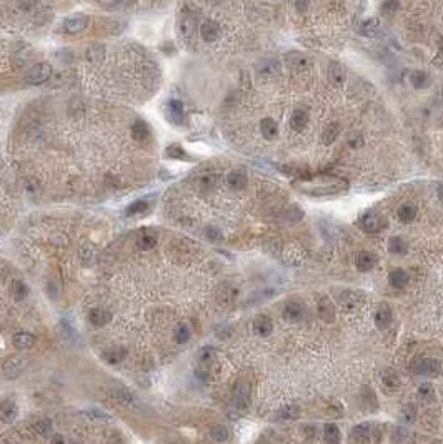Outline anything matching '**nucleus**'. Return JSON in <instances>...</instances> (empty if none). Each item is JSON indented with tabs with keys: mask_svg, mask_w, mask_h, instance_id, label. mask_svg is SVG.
Returning a JSON list of instances; mask_svg holds the SVG:
<instances>
[{
	"mask_svg": "<svg viewBox=\"0 0 443 444\" xmlns=\"http://www.w3.org/2000/svg\"><path fill=\"white\" fill-rule=\"evenodd\" d=\"M411 373L416 376H428V378H436L441 374V363L435 358L416 356L410 364Z\"/></svg>",
	"mask_w": 443,
	"mask_h": 444,
	"instance_id": "obj_1",
	"label": "nucleus"
},
{
	"mask_svg": "<svg viewBox=\"0 0 443 444\" xmlns=\"http://www.w3.org/2000/svg\"><path fill=\"white\" fill-rule=\"evenodd\" d=\"M360 227L367 233H380L387 228V220L378 211H367L360 218Z\"/></svg>",
	"mask_w": 443,
	"mask_h": 444,
	"instance_id": "obj_2",
	"label": "nucleus"
},
{
	"mask_svg": "<svg viewBox=\"0 0 443 444\" xmlns=\"http://www.w3.org/2000/svg\"><path fill=\"white\" fill-rule=\"evenodd\" d=\"M50 75H52V67L42 62V64H35L32 69L25 74V82L30 83V85H39V83H44L49 80Z\"/></svg>",
	"mask_w": 443,
	"mask_h": 444,
	"instance_id": "obj_3",
	"label": "nucleus"
},
{
	"mask_svg": "<svg viewBox=\"0 0 443 444\" xmlns=\"http://www.w3.org/2000/svg\"><path fill=\"white\" fill-rule=\"evenodd\" d=\"M27 363H29V359L24 358V356L9 358L4 364V374L10 379L17 378V376H20L25 371V368H27Z\"/></svg>",
	"mask_w": 443,
	"mask_h": 444,
	"instance_id": "obj_4",
	"label": "nucleus"
},
{
	"mask_svg": "<svg viewBox=\"0 0 443 444\" xmlns=\"http://www.w3.org/2000/svg\"><path fill=\"white\" fill-rule=\"evenodd\" d=\"M88 27V17L83 14H75L70 15L64 20V29L67 34H79L82 30Z\"/></svg>",
	"mask_w": 443,
	"mask_h": 444,
	"instance_id": "obj_5",
	"label": "nucleus"
},
{
	"mask_svg": "<svg viewBox=\"0 0 443 444\" xmlns=\"http://www.w3.org/2000/svg\"><path fill=\"white\" fill-rule=\"evenodd\" d=\"M167 117L172 123L175 125H182L185 120V113H184V105L179 100H170L167 103Z\"/></svg>",
	"mask_w": 443,
	"mask_h": 444,
	"instance_id": "obj_6",
	"label": "nucleus"
},
{
	"mask_svg": "<svg viewBox=\"0 0 443 444\" xmlns=\"http://www.w3.org/2000/svg\"><path fill=\"white\" fill-rule=\"evenodd\" d=\"M392 323V310H390L388 305H378L377 311H375V325H377L378 330H387Z\"/></svg>",
	"mask_w": 443,
	"mask_h": 444,
	"instance_id": "obj_7",
	"label": "nucleus"
},
{
	"mask_svg": "<svg viewBox=\"0 0 443 444\" xmlns=\"http://www.w3.org/2000/svg\"><path fill=\"white\" fill-rule=\"evenodd\" d=\"M317 310H319V316L322 321L325 323H332L333 320H335V306H333V303L328 300V298H320L319 300V305H317Z\"/></svg>",
	"mask_w": 443,
	"mask_h": 444,
	"instance_id": "obj_8",
	"label": "nucleus"
},
{
	"mask_svg": "<svg viewBox=\"0 0 443 444\" xmlns=\"http://www.w3.org/2000/svg\"><path fill=\"white\" fill-rule=\"evenodd\" d=\"M305 315V308L300 301H288L283 308V316L290 321H300Z\"/></svg>",
	"mask_w": 443,
	"mask_h": 444,
	"instance_id": "obj_9",
	"label": "nucleus"
},
{
	"mask_svg": "<svg viewBox=\"0 0 443 444\" xmlns=\"http://www.w3.org/2000/svg\"><path fill=\"white\" fill-rule=\"evenodd\" d=\"M200 35L205 42H215L220 37V27L213 20H207L200 25Z\"/></svg>",
	"mask_w": 443,
	"mask_h": 444,
	"instance_id": "obj_10",
	"label": "nucleus"
},
{
	"mask_svg": "<svg viewBox=\"0 0 443 444\" xmlns=\"http://www.w3.org/2000/svg\"><path fill=\"white\" fill-rule=\"evenodd\" d=\"M408 281H410V276H408V273H406L403 268H395V270L390 271L388 283L392 285L393 288L402 290V288H405L406 285H408Z\"/></svg>",
	"mask_w": 443,
	"mask_h": 444,
	"instance_id": "obj_11",
	"label": "nucleus"
},
{
	"mask_svg": "<svg viewBox=\"0 0 443 444\" xmlns=\"http://www.w3.org/2000/svg\"><path fill=\"white\" fill-rule=\"evenodd\" d=\"M253 331L258 334V336H268L270 333L273 331V323L267 315H258L253 321Z\"/></svg>",
	"mask_w": 443,
	"mask_h": 444,
	"instance_id": "obj_12",
	"label": "nucleus"
},
{
	"mask_svg": "<svg viewBox=\"0 0 443 444\" xmlns=\"http://www.w3.org/2000/svg\"><path fill=\"white\" fill-rule=\"evenodd\" d=\"M338 135H340V123L330 122L322 132V143L325 145V147H330V145L337 142Z\"/></svg>",
	"mask_w": 443,
	"mask_h": 444,
	"instance_id": "obj_13",
	"label": "nucleus"
},
{
	"mask_svg": "<svg viewBox=\"0 0 443 444\" xmlns=\"http://www.w3.org/2000/svg\"><path fill=\"white\" fill-rule=\"evenodd\" d=\"M307 125H309V113H307L305 110H302V108H297L290 117L291 130H295V132H304V130L307 128Z\"/></svg>",
	"mask_w": 443,
	"mask_h": 444,
	"instance_id": "obj_14",
	"label": "nucleus"
},
{
	"mask_svg": "<svg viewBox=\"0 0 443 444\" xmlns=\"http://www.w3.org/2000/svg\"><path fill=\"white\" fill-rule=\"evenodd\" d=\"M377 265V257L372 252H360L355 258V266L360 271H370Z\"/></svg>",
	"mask_w": 443,
	"mask_h": 444,
	"instance_id": "obj_15",
	"label": "nucleus"
},
{
	"mask_svg": "<svg viewBox=\"0 0 443 444\" xmlns=\"http://www.w3.org/2000/svg\"><path fill=\"white\" fill-rule=\"evenodd\" d=\"M382 383L385 388L388 389H398L400 384H402V379H400V374L392 368H387L382 371Z\"/></svg>",
	"mask_w": 443,
	"mask_h": 444,
	"instance_id": "obj_16",
	"label": "nucleus"
},
{
	"mask_svg": "<svg viewBox=\"0 0 443 444\" xmlns=\"http://www.w3.org/2000/svg\"><path fill=\"white\" fill-rule=\"evenodd\" d=\"M328 80L332 82V85L340 87L343 82H345V69L340 64H335L332 62L330 67H328Z\"/></svg>",
	"mask_w": 443,
	"mask_h": 444,
	"instance_id": "obj_17",
	"label": "nucleus"
},
{
	"mask_svg": "<svg viewBox=\"0 0 443 444\" xmlns=\"http://www.w3.org/2000/svg\"><path fill=\"white\" fill-rule=\"evenodd\" d=\"M17 412H19V409H17V406H15V403H12V401H5V403L0 404V421L10 424V422L15 421Z\"/></svg>",
	"mask_w": 443,
	"mask_h": 444,
	"instance_id": "obj_18",
	"label": "nucleus"
},
{
	"mask_svg": "<svg viewBox=\"0 0 443 444\" xmlns=\"http://www.w3.org/2000/svg\"><path fill=\"white\" fill-rule=\"evenodd\" d=\"M227 183H228V186L232 188V190L240 191V190H243L245 186H247V175H245L243 171H238V170L230 171L228 176H227Z\"/></svg>",
	"mask_w": 443,
	"mask_h": 444,
	"instance_id": "obj_19",
	"label": "nucleus"
},
{
	"mask_svg": "<svg viewBox=\"0 0 443 444\" xmlns=\"http://www.w3.org/2000/svg\"><path fill=\"white\" fill-rule=\"evenodd\" d=\"M378 30H380V22H378V19H375V17L365 19L360 24V34L363 35V37H370V39L377 37Z\"/></svg>",
	"mask_w": 443,
	"mask_h": 444,
	"instance_id": "obj_20",
	"label": "nucleus"
},
{
	"mask_svg": "<svg viewBox=\"0 0 443 444\" xmlns=\"http://www.w3.org/2000/svg\"><path fill=\"white\" fill-rule=\"evenodd\" d=\"M260 132L267 140H273L278 137V125L273 118H263L260 122Z\"/></svg>",
	"mask_w": 443,
	"mask_h": 444,
	"instance_id": "obj_21",
	"label": "nucleus"
},
{
	"mask_svg": "<svg viewBox=\"0 0 443 444\" xmlns=\"http://www.w3.org/2000/svg\"><path fill=\"white\" fill-rule=\"evenodd\" d=\"M110 320H112V315L108 311L102 310V308H95V310H92L90 315H88V321L95 326H105L107 323H110Z\"/></svg>",
	"mask_w": 443,
	"mask_h": 444,
	"instance_id": "obj_22",
	"label": "nucleus"
},
{
	"mask_svg": "<svg viewBox=\"0 0 443 444\" xmlns=\"http://www.w3.org/2000/svg\"><path fill=\"white\" fill-rule=\"evenodd\" d=\"M373 427L372 424H368V422H365V424H358L353 427L352 431V437L358 442H363V441H372V437H370V434H372Z\"/></svg>",
	"mask_w": 443,
	"mask_h": 444,
	"instance_id": "obj_23",
	"label": "nucleus"
},
{
	"mask_svg": "<svg viewBox=\"0 0 443 444\" xmlns=\"http://www.w3.org/2000/svg\"><path fill=\"white\" fill-rule=\"evenodd\" d=\"M397 216H398L400 221L411 223L416 218V208H415V205H411V203H405V205H402L397 210Z\"/></svg>",
	"mask_w": 443,
	"mask_h": 444,
	"instance_id": "obj_24",
	"label": "nucleus"
},
{
	"mask_svg": "<svg viewBox=\"0 0 443 444\" xmlns=\"http://www.w3.org/2000/svg\"><path fill=\"white\" fill-rule=\"evenodd\" d=\"M35 344V336L30 333H17L14 336V346L19 349H29Z\"/></svg>",
	"mask_w": 443,
	"mask_h": 444,
	"instance_id": "obj_25",
	"label": "nucleus"
},
{
	"mask_svg": "<svg viewBox=\"0 0 443 444\" xmlns=\"http://www.w3.org/2000/svg\"><path fill=\"white\" fill-rule=\"evenodd\" d=\"M288 64L293 70H307L310 67V60L304 54H300V52H293L288 59Z\"/></svg>",
	"mask_w": 443,
	"mask_h": 444,
	"instance_id": "obj_26",
	"label": "nucleus"
},
{
	"mask_svg": "<svg viewBox=\"0 0 443 444\" xmlns=\"http://www.w3.org/2000/svg\"><path fill=\"white\" fill-rule=\"evenodd\" d=\"M149 135H150L149 125L145 123L143 120H137L132 127V137L137 140V142H143V140L149 138Z\"/></svg>",
	"mask_w": 443,
	"mask_h": 444,
	"instance_id": "obj_27",
	"label": "nucleus"
},
{
	"mask_svg": "<svg viewBox=\"0 0 443 444\" xmlns=\"http://www.w3.org/2000/svg\"><path fill=\"white\" fill-rule=\"evenodd\" d=\"M410 82L415 88H426L430 85V77L423 70H415V72H411Z\"/></svg>",
	"mask_w": 443,
	"mask_h": 444,
	"instance_id": "obj_28",
	"label": "nucleus"
},
{
	"mask_svg": "<svg viewBox=\"0 0 443 444\" xmlns=\"http://www.w3.org/2000/svg\"><path fill=\"white\" fill-rule=\"evenodd\" d=\"M125 354H127V353H125L123 348L115 346V348L107 349V351L103 353V359H105L107 363H110V364H118V363L123 361Z\"/></svg>",
	"mask_w": 443,
	"mask_h": 444,
	"instance_id": "obj_29",
	"label": "nucleus"
},
{
	"mask_svg": "<svg viewBox=\"0 0 443 444\" xmlns=\"http://www.w3.org/2000/svg\"><path fill=\"white\" fill-rule=\"evenodd\" d=\"M323 437L330 444H335L340 441V429H338V426L333 424V422H327V424L323 426Z\"/></svg>",
	"mask_w": 443,
	"mask_h": 444,
	"instance_id": "obj_30",
	"label": "nucleus"
},
{
	"mask_svg": "<svg viewBox=\"0 0 443 444\" xmlns=\"http://www.w3.org/2000/svg\"><path fill=\"white\" fill-rule=\"evenodd\" d=\"M88 62H102L105 59V47L103 45H92L87 50Z\"/></svg>",
	"mask_w": 443,
	"mask_h": 444,
	"instance_id": "obj_31",
	"label": "nucleus"
},
{
	"mask_svg": "<svg viewBox=\"0 0 443 444\" xmlns=\"http://www.w3.org/2000/svg\"><path fill=\"white\" fill-rule=\"evenodd\" d=\"M248 396H250V393H248V386L247 384H238L237 386V389H235V403H237V406H240V407H245L248 404Z\"/></svg>",
	"mask_w": 443,
	"mask_h": 444,
	"instance_id": "obj_32",
	"label": "nucleus"
},
{
	"mask_svg": "<svg viewBox=\"0 0 443 444\" xmlns=\"http://www.w3.org/2000/svg\"><path fill=\"white\" fill-rule=\"evenodd\" d=\"M362 399H363V404L368 406V409L373 411V409H377V407H378L377 396H375V393L368 388V386H365V388L362 389Z\"/></svg>",
	"mask_w": 443,
	"mask_h": 444,
	"instance_id": "obj_33",
	"label": "nucleus"
},
{
	"mask_svg": "<svg viewBox=\"0 0 443 444\" xmlns=\"http://www.w3.org/2000/svg\"><path fill=\"white\" fill-rule=\"evenodd\" d=\"M110 394L115 398L117 401H120V403L123 404H130L133 401V396L130 394V391H127L125 388H122V386H117V388H113L110 391Z\"/></svg>",
	"mask_w": 443,
	"mask_h": 444,
	"instance_id": "obj_34",
	"label": "nucleus"
},
{
	"mask_svg": "<svg viewBox=\"0 0 443 444\" xmlns=\"http://www.w3.org/2000/svg\"><path fill=\"white\" fill-rule=\"evenodd\" d=\"M406 250V243L403 242V238L400 237H392L388 240V252L393 255H402Z\"/></svg>",
	"mask_w": 443,
	"mask_h": 444,
	"instance_id": "obj_35",
	"label": "nucleus"
},
{
	"mask_svg": "<svg viewBox=\"0 0 443 444\" xmlns=\"http://www.w3.org/2000/svg\"><path fill=\"white\" fill-rule=\"evenodd\" d=\"M132 2H133V0H98L100 7L107 9V10H118V9H123V7H127V5H130Z\"/></svg>",
	"mask_w": 443,
	"mask_h": 444,
	"instance_id": "obj_36",
	"label": "nucleus"
},
{
	"mask_svg": "<svg viewBox=\"0 0 443 444\" xmlns=\"http://www.w3.org/2000/svg\"><path fill=\"white\" fill-rule=\"evenodd\" d=\"M210 437L217 442L227 441L228 439V429L225 426H220V424L213 426V427H210Z\"/></svg>",
	"mask_w": 443,
	"mask_h": 444,
	"instance_id": "obj_37",
	"label": "nucleus"
},
{
	"mask_svg": "<svg viewBox=\"0 0 443 444\" xmlns=\"http://www.w3.org/2000/svg\"><path fill=\"white\" fill-rule=\"evenodd\" d=\"M416 416H418V411H416V406L415 404H405L403 409H402V419L405 422H408V424H411V422L416 421Z\"/></svg>",
	"mask_w": 443,
	"mask_h": 444,
	"instance_id": "obj_38",
	"label": "nucleus"
},
{
	"mask_svg": "<svg viewBox=\"0 0 443 444\" xmlns=\"http://www.w3.org/2000/svg\"><path fill=\"white\" fill-rule=\"evenodd\" d=\"M52 429H54V426H52V422L49 419H42V421H37L34 424V431L37 432V434L44 436V437L50 436Z\"/></svg>",
	"mask_w": 443,
	"mask_h": 444,
	"instance_id": "obj_39",
	"label": "nucleus"
},
{
	"mask_svg": "<svg viewBox=\"0 0 443 444\" xmlns=\"http://www.w3.org/2000/svg\"><path fill=\"white\" fill-rule=\"evenodd\" d=\"M10 295H12L15 301L24 300L25 295H27V286H25L22 281H15V283L12 285V288H10Z\"/></svg>",
	"mask_w": 443,
	"mask_h": 444,
	"instance_id": "obj_40",
	"label": "nucleus"
},
{
	"mask_svg": "<svg viewBox=\"0 0 443 444\" xmlns=\"http://www.w3.org/2000/svg\"><path fill=\"white\" fill-rule=\"evenodd\" d=\"M190 339V330H189V326L187 325H179L175 328V341L177 343H180V344H184V343H187Z\"/></svg>",
	"mask_w": 443,
	"mask_h": 444,
	"instance_id": "obj_41",
	"label": "nucleus"
},
{
	"mask_svg": "<svg viewBox=\"0 0 443 444\" xmlns=\"http://www.w3.org/2000/svg\"><path fill=\"white\" fill-rule=\"evenodd\" d=\"M215 186V176H202V178L199 180V190L207 193V191H212V188Z\"/></svg>",
	"mask_w": 443,
	"mask_h": 444,
	"instance_id": "obj_42",
	"label": "nucleus"
},
{
	"mask_svg": "<svg viewBox=\"0 0 443 444\" xmlns=\"http://www.w3.org/2000/svg\"><path fill=\"white\" fill-rule=\"evenodd\" d=\"M147 210V201H135L127 208V215H140Z\"/></svg>",
	"mask_w": 443,
	"mask_h": 444,
	"instance_id": "obj_43",
	"label": "nucleus"
},
{
	"mask_svg": "<svg viewBox=\"0 0 443 444\" xmlns=\"http://www.w3.org/2000/svg\"><path fill=\"white\" fill-rule=\"evenodd\" d=\"M297 416H299V409L295 406H286L278 412L280 419H295Z\"/></svg>",
	"mask_w": 443,
	"mask_h": 444,
	"instance_id": "obj_44",
	"label": "nucleus"
},
{
	"mask_svg": "<svg viewBox=\"0 0 443 444\" xmlns=\"http://www.w3.org/2000/svg\"><path fill=\"white\" fill-rule=\"evenodd\" d=\"M398 10V0H385L382 5V14L393 15Z\"/></svg>",
	"mask_w": 443,
	"mask_h": 444,
	"instance_id": "obj_45",
	"label": "nucleus"
},
{
	"mask_svg": "<svg viewBox=\"0 0 443 444\" xmlns=\"http://www.w3.org/2000/svg\"><path fill=\"white\" fill-rule=\"evenodd\" d=\"M167 156H169V158H180V160L187 158L185 151L182 150L179 145H172V147L167 148Z\"/></svg>",
	"mask_w": 443,
	"mask_h": 444,
	"instance_id": "obj_46",
	"label": "nucleus"
},
{
	"mask_svg": "<svg viewBox=\"0 0 443 444\" xmlns=\"http://www.w3.org/2000/svg\"><path fill=\"white\" fill-rule=\"evenodd\" d=\"M348 145L352 148H360L363 145V135L360 132H353L348 135Z\"/></svg>",
	"mask_w": 443,
	"mask_h": 444,
	"instance_id": "obj_47",
	"label": "nucleus"
},
{
	"mask_svg": "<svg viewBox=\"0 0 443 444\" xmlns=\"http://www.w3.org/2000/svg\"><path fill=\"white\" fill-rule=\"evenodd\" d=\"M154 245H155V237H152V235H147V233H145L143 237H140V238H138V247L142 248V250H150V248H154Z\"/></svg>",
	"mask_w": 443,
	"mask_h": 444,
	"instance_id": "obj_48",
	"label": "nucleus"
},
{
	"mask_svg": "<svg viewBox=\"0 0 443 444\" xmlns=\"http://www.w3.org/2000/svg\"><path fill=\"white\" fill-rule=\"evenodd\" d=\"M418 394L421 396V398H431V396H433V386H431L430 383H423V384H420V388H418Z\"/></svg>",
	"mask_w": 443,
	"mask_h": 444,
	"instance_id": "obj_49",
	"label": "nucleus"
},
{
	"mask_svg": "<svg viewBox=\"0 0 443 444\" xmlns=\"http://www.w3.org/2000/svg\"><path fill=\"white\" fill-rule=\"evenodd\" d=\"M205 235L210 240H213V242H217V240H222V233H220V230L218 228H215V227H207V232H205Z\"/></svg>",
	"mask_w": 443,
	"mask_h": 444,
	"instance_id": "obj_50",
	"label": "nucleus"
},
{
	"mask_svg": "<svg viewBox=\"0 0 443 444\" xmlns=\"http://www.w3.org/2000/svg\"><path fill=\"white\" fill-rule=\"evenodd\" d=\"M295 7L300 12H305L307 7H309V0H295Z\"/></svg>",
	"mask_w": 443,
	"mask_h": 444,
	"instance_id": "obj_51",
	"label": "nucleus"
},
{
	"mask_svg": "<svg viewBox=\"0 0 443 444\" xmlns=\"http://www.w3.org/2000/svg\"><path fill=\"white\" fill-rule=\"evenodd\" d=\"M438 198H440V201L443 203V185L438 186Z\"/></svg>",
	"mask_w": 443,
	"mask_h": 444,
	"instance_id": "obj_52",
	"label": "nucleus"
},
{
	"mask_svg": "<svg viewBox=\"0 0 443 444\" xmlns=\"http://www.w3.org/2000/svg\"><path fill=\"white\" fill-rule=\"evenodd\" d=\"M52 441H57V442H62V441H64V439H62V437H60V436H55V437H52Z\"/></svg>",
	"mask_w": 443,
	"mask_h": 444,
	"instance_id": "obj_53",
	"label": "nucleus"
}]
</instances>
